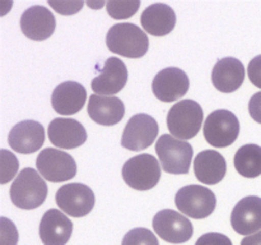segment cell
<instances>
[{
  "mask_svg": "<svg viewBox=\"0 0 261 245\" xmlns=\"http://www.w3.org/2000/svg\"><path fill=\"white\" fill-rule=\"evenodd\" d=\"M110 51L125 58L138 59L147 54L149 40L147 33L133 23H117L112 26L106 36Z\"/></svg>",
  "mask_w": 261,
  "mask_h": 245,
  "instance_id": "6da1fadb",
  "label": "cell"
},
{
  "mask_svg": "<svg viewBox=\"0 0 261 245\" xmlns=\"http://www.w3.org/2000/svg\"><path fill=\"white\" fill-rule=\"evenodd\" d=\"M47 197V184L40 173L25 167L18 174L10 186V199L13 204L22 209L38 208Z\"/></svg>",
  "mask_w": 261,
  "mask_h": 245,
  "instance_id": "7a4b0ae2",
  "label": "cell"
},
{
  "mask_svg": "<svg viewBox=\"0 0 261 245\" xmlns=\"http://www.w3.org/2000/svg\"><path fill=\"white\" fill-rule=\"evenodd\" d=\"M204 121V112L194 100H182L173 105L167 115V127L171 134L180 140L195 137Z\"/></svg>",
  "mask_w": 261,
  "mask_h": 245,
  "instance_id": "3957f363",
  "label": "cell"
},
{
  "mask_svg": "<svg viewBox=\"0 0 261 245\" xmlns=\"http://www.w3.org/2000/svg\"><path fill=\"white\" fill-rule=\"evenodd\" d=\"M155 152L166 173L182 175L190 170L193 160V147L190 143L177 139L171 134H163L155 143Z\"/></svg>",
  "mask_w": 261,
  "mask_h": 245,
  "instance_id": "277c9868",
  "label": "cell"
},
{
  "mask_svg": "<svg viewBox=\"0 0 261 245\" xmlns=\"http://www.w3.org/2000/svg\"><path fill=\"white\" fill-rule=\"evenodd\" d=\"M122 178L135 190H150L161 179L160 162L149 153L134 156L122 166Z\"/></svg>",
  "mask_w": 261,
  "mask_h": 245,
  "instance_id": "5b68a950",
  "label": "cell"
},
{
  "mask_svg": "<svg viewBox=\"0 0 261 245\" xmlns=\"http://www.w3.org/2000/svg\"><path fill=\"white\" fill-rule=\"evenodd\" d=\"M176 207L182 214L195 219L211 216L216 209V194L201 185H188L177 191L175 198Z\"/></svg>",
  "mask_w": 261,
  "mask_h": 245,
  "instance_id": "8992f818",
  "label": "cell"
},
{
  "mask_svg": "<svg viewBox=\"0 0 261 245\" xmlns=\"http://www.w3.org/2000/svg\"><path fill=\"white\" fill-rule=\"evenodd\" d=\"M239 133V119L228 110H216L204 122V137L213 147L224 148L233 144Z\"/></svg>",
  "mask_w": 261,
  "mask_h": 245,
  "instance_id": "52a82bcc",
  "label": "cell"
},
{
  "mask_svg": "<svg viewBox=\"0 0 261 245\" xmlns=\"http://www.w3.org/2000/svg\"><path fill=\"white\" fill-rule=\"evenodd\" d=\"M38 173L53 183L68 181L76 175L75 160L69 153L56 148H46L38 153L36 160Z\"/></svg>",
  "mask_w": 261,
  "mask_h": 245,
  "instance_id": "ba28073f",
  "label": "cell"
},
{
  "mask_svg": "<svg viewBox=\"0 0 261 245\" xmlns=\"http://www.w3.org/2000/svg\"><path fill=\"white\" fill-rule=\"evenodd\" d=\"M59 208L71 217H84L93 209L94 193L89 186L81 183L65 184L55 195Z\"/></svg>",
  "mask_w": 261,
  "mask_h": 245,
  "instance_id": "9c48e42d",
  "label": "cell"
},
{
  "mask_svg": "<svg viewBox=\"0 0 261 245\" xmlns=\"http://www.w3.org/2000/svg\"><path fill=\"white\" fill-rule=\"evenodd\" d=\"M155 234L171 244H184L193 237V224L184 214L173 209L160 211L153 218Z\"/></svg>",
  "mask_w": 261,
  "mask_h": 245,
  "instance_id": "30bf717a",
  "label": "cell"
},
{
  "mask_svg": "<svg viewBox=\"0 0 261 245\" xmlns=\"http://www.w3.org/2000/svg\"><path fill=\"white\" fill-rule=\"evenodd\" d=\"M158 135V124L154 117L147 114L134 115L127 121L122 133V147L130 151H143L150 147Z\"/></svg>",
  "mask_w": 261,
  "mask_h": 245,
  "instance_id": "8fae6325",
  "label": "cell"
},
{
  "mask_svg": "<svg viewBox=\"0 0 261 245\" xmlns=\"http://www.w3.org/2000/svg\"><path fill=\"white\" fill-rule=\"evenodd\" d=\"M190 87L188 74L178 68H166L158 71L152 82L154 96L162 102H175L185 96Z\"/></svg>",
  "mask_w": 261,
  "mask_h": 245,
  "instance_id": "7c38bea8",
  "label": "cell"
},
{
  "mask_svg": "<svg viewBox=\"0 0 261 245\" xmlns=\"http://www.w3.org/2000/svg\"><path fill=\"white\" fill-rule=\"evenodd\" d=\"M10 148L18 153L30 155L37 152L45 143V129L35 120H24L10 129L8 135Z\"/></svg>",
  "mask_w": 261,
  "mask_h": 245,
  "instance_id": "4fadbf2b",
  "label": "cell"
},
{
  "mask_svg": "<svg viewBox=\"0 0 261 245\" xmlns=\"http://www.w3.org/2000/svg\"><path fill=\"white\" fill-rule=\"evenodd\" d=\"M56 20L51 10L42 5H33L20 17V30L32 41H45L54 33Z\"/></svg>",
  "mask_w": 261,
  "mask_h": 245,
  "instance_id": "5bb4252c",
  "label": "cell"
},
{
  "mask_svg": "<svg viewBox=\"0 0 261 245\" xmlns=\"http://www.w3.org/2000/svg\"><path fill=\"white\" fill-rule=\"evenodd\" d=\"M231 224L240 235H254L261 231V198L249 195L234 206L231 214Z\"/></svg>",
  "mask_w": 261,
  "mask_h": 245,
  "instance_id": "9a60e30c",
  "label": "cell"
},
{
  "mask_svg": "<svg viewBox=\"0 0 261 245\" xmlns=\"http://www.w3.org/2000/svg\"><path fill=\"white\" fill-rule=\"evenodd\" d=\"M127 82V68L119 58H109L101 74L91 82L93 92L99 96H112L119 93Z\"/></svg>",
  "mask_w": 261,
  "mask_h": 245,
  "instance_id": "2e32d148",
  "label": "cell"
},
{
  "mask_svg": "<svg viewBox=\"0 0 261 245\" xmlns=\"http://www.w3.org/2000/svg\"><path fill=\"white\" fill-rule=\"evenodd\" d=\"M48 138L55 147L73 150L86 143L87 132L78 120L58 117L48 125Z\"/></svg>",
  "mask_w": 261,
  "mask_h": 245,
  "instance_id": "e0dca14e",
  "label": "cell"
},
{
  "mask_svg": "<svg viewBox=\"0 0 261 245\" xmlns=\"http://www.w3.org/2000/svg\"><path fill=\"white\" fill-rule=\"evenodd\" d=\"M73 234V222L59 209H48L40 224L43 245H65Z\"/></svg>",
  "mask_w": 261,
  "mask_h": 245,
  "instance_id": "ac0fdd59",
  "label": "cell"
},
{
  "mask_svg": "<svg viewBox=\"0 0 261 245\" xmlns=\"http://www.w3.org/2000/svg\"><path fill=\"white\" fill-rule=\"evenodd\" d=\"M245 81V66L239 59H219L212 70L213 86L223 93H232L242 86Z\"/></svg>",
  "mask_w": 261,
  "mask_h": 245,
  "instance_id": "d6986e66",
  "label": "cell"
},
{
  "mask_svg": "<svg viewBox=\"0 0 261 245\" xmlns=\"http://www.w3.org/2000/svg\"><path fill=\"white\" fill-rule=\"evenodd\" d=\"M87 100L86 88L78 82L68 81L59 84L51 96V105L60 115H74L81 111Z\"/></svg>",
  "mask_w": 261,
  "mask_h": 245,
  "instance_id": "ffe728a7",
  "label": "cell"
},
{
  "mask_svg": "<svg viewBox=\"0 0 261 245\" xmlns=\"http://www.w3.org/2000/svg\"><path fill=\"white\" fill-rule=\"evenodd\" d=\"M88 115L99 125H115L122 120L125 115V105L119 97L92 94L88 102Z\"/></svg>",
  "mask_w": 261,
  "mask_h": 245,
  "instance_id": "44dd1931",
  "label": "cell"
},
{
  "mask_svg": "<svg viewBox=\"0 0 261 245\" xmlns=\"http://www.w3.org/2000/svg\"><path fill=\"white\" fill-rule=\"evenodd\" d=\"M140 23L144 31H147L149 35L157 37L166 36L172 32L176 26L175 10L167 4L155 3L143 10L140 15Z\"/></svg>",
  "mask_w": 261,
  "mask_h": 245,
  "instance_id": "7402d4cb",
  "label": "cell"
},
{
  "mask_svg": "<svg viewBox=\"0 0 261 245\" xmlns=\"http://www.w3.org/2000/svg\"><path fill=\"white\" fill-rule=\"evenodd\" d=\"M227 171V162L223 156L214 150H205L198 153L194 160V173L200 183L214 185L223 180Z\"/></svg>",
  "mask_w": 261,
  "mask_h": 245,
  "instance_id": "603a6c76",
  "label": "cell"
},
{
  "mask_svg": "<svg viewBox=\"0 0 261 245\" xmlns=\"http://www.w3.org/2000/svg\"><path fill=\"white\" fill-rule=\"evenodd\" d=\"M234 168L245 178L261 175V147L254 143L245 144L237 150L233 158Z\"/></svg>",
  "mask_w": 261,
  "mask_h": 245,
  "instance_id": "cb8c5ba5",
  "label": "cell"
},
{
  "mask_svg": "<svg viewBox=\"0 0 261 245\" xmlns=\"http://www.w3.org/2000/svg\"><path fill=\"white\" fill-rule=\"evenodd\" d=\"M140 7L139 0H132V2H111L106 3V9L110 17L114 19H127L138 12Z\"/></svg>",
  "mask_w": 261,
  "mask_h": 245,
  "instance_id": "d4e9b609",
  "label": "cell"
},
{
  "mask_svg": "<svg viewBox=\"0 0 261 245\" xmlns=\"http://www.w3.org/2000/svg\"><path fill=\"white\" fill-rule=\"evenodd\" d=\"M121 245H160V242L150 230L137 227L125 235Z\"/></svg>",
  "mask_w": 261,
  "mask_h": 245,
  "instance_id": "484cf974",
  "label": "cell"
},
{
  "mask_svg": "<svg viewBox=\"0 0 261 245\" xmlns=\"http://www.w3.org/2000/svg\"><path fill=\"white\" fill-rule=\"evenodd\" d=\"M0 157H2V166H0L2 167V174H0L2 179H0V183L7 184L18 173L19 162H18L17 157L7 150L0 151Z\"/></svg>",
  "mask_w": 261,
  "mask_h": 245,
  "instance_id": "4316f807",
  "label": "cell"
},
{
  "mask_svg": "<svg viewBox=\"0 0 261 245\" xmlns=\"http://www.w3.org/2000/svg\"><path fill=\"white\" fill-rule=\"evenodd\" d=\"M2 245H17L18 231L10 219L2 217Z\"/></svg>",
  "mask_w": 261,
  "mask_h": 245,
  "instance_id": "83f0119b",
  "label": "cell"
},
{
  "mask_svg": "<svg viewBox=\"0 0 261 245\" xmlns=\"http://www.w3.org/2000/svg\"><path fill=\"white\" fill-rule=\"evenodd\" d=\"M195 245H233L228 236L219 232H208L200 236Z\"/></svg>",
  "mask_w": 261,
  "mask_h": 245,
  "instance_id": "f1b7e54d",
  "label": "cell"
},
{
  "mask_svg": "<svg viewBox=\"0 0 261 245\" xmlns=\"http://www.w3.org/2000/svg\"><path fill=\"white\" fill-rule=\"evenodd\" d=\"M48 4L54 8L58 13L64 15H70L75 14L79 10L82 9L84 3L83 2H53L50 0Z\"/></svg>",
  "mask_w": 261,
  "mask_h": 245,
  "instance_id": "f546056e",
  "label": "cell"
},
{
  "mask_svg": "<svg viewBox=\"0 0 261 245\" xmlns=\"http://www.w3.org/2000/svg\"><path fill=\"white\" fill-rule=\"evenodd\" d=\"M247 74H249L250 81L257 88H261V55L255 56L247 66Z\"/></svg>",
  "mask_w": 261,
  "mask_h": 245,
  "instance_id": "4dcf8cb0",
  "label": "cell"
},
{
  "mask_svg": "<svg viewBox=\"0 0 261 245\" xmlns=\"http://www.w3.org/2000/svg\"><path fill=\"white\" fill-rule=\"evenodd\" d=\"M249 112L255 121L261 124V92H256L250 99Z\"/></svg>",
  "mask_w": 261,
  "mask_h": 245,
  "instance_id": "1f68e13d",
  "label": "cell"
},
{
  "mask_svg": "<svg viewBox=\"0 0 261 245\" xmlns=\"http://www.w3.org/2000/svg\"><path fill=\"white\" fill-rule=\"evenodd\" d=\"M241 245H261V231L242 239Z\"/></svg>",
  "mask_w": 261,
  "mask_h": 245,
  "instance_id": "d6a6232c",
  "label": "cell"
},
{
  "mask_svg": "<svg viewBox=\"0 0 261 245\" xmlns=\"http://www.w3.org/2000/svg\"><path fill=\"white\" fill-rule=\"evenodd\" d=\"M87 4H88L89 7H92V8H101V7H103V5H105V2H99L98 4H94V3L88 2Z\"/></svg>",
  "mask_w": 261,
  "mask_h": 245,
  "instance_id": "836d02e7",
  "label": "cell"
}]
</instances>
